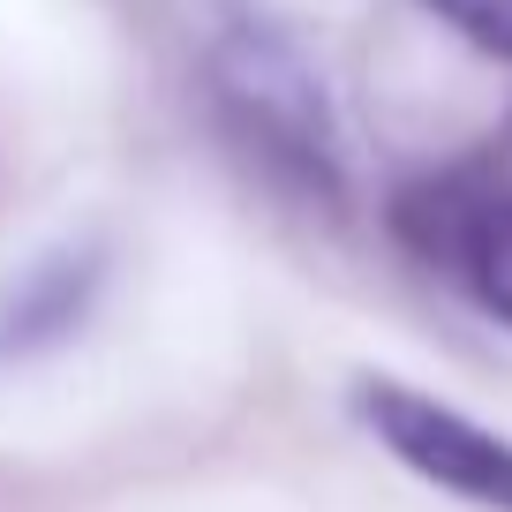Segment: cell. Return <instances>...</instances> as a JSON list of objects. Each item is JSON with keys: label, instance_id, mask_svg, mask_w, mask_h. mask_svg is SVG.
Returning <instances> with one entry per match:
<instances>
[{"label": "cell", "instance_id": "obj_1", "mask_svg": "<svg viewBox=\"0 0 512 512\" xmlns=\"http://www.w3.org/2000/svg\"><path fill=\"white\" fill-rule=\"evenodd\" d=\"M211 83H219L226 121L249 136V151H264L302 189L339 196V144L324 121V91L294 61V46H279L272 31H234L211 53Z\"/></svg>", "mask_w": 512, "mask_h": 512}, {"label": "cell", "instance_id": "obj_2", "mask_svg": "<svg viewBox=\"0 0 512 512\" xmlns=\"http://www.w3.org/2000/svg\"><path fill=\"white\" fill-rule=\"evenodd\" d=\"M354 415L369 422V437H377L407 475L430 482V490L467 497V505H482V512H512V437L482 430L475 415L430 400V392H415V384H400V377H362Z\"/></svg>", "mask_w": 512, "mask_h": 512}, {"label": "cell", "instance_id": "obj_3", "mask_svg": "<svg viewBox=\"0 0 512 512\" xmlns=\"http://www.w3.org/2000/svg\"><path fill=\"white\" fill-rule=\"evenodd\" d=\"M392 226L422 264L460 279L497 324H512V189L482 174H437L400 189Z\"/></svg>", "mask_w": 512, "mask_h": 512}, {"label": "cell", "instance_id": "obj_4", "mask_svg": "<svg viewBox=\"0 0 512 512\" xmlns=\"http://www.w3.org/2000/svg\"><path fill=\"white\" fill-rule=\"evenodd\" d=\"M422 8H430L437 23H452L467 46L512 61V0H422Z\"/></svg>", "mask_w": 512, "mask_h": 512}]
</instances>
